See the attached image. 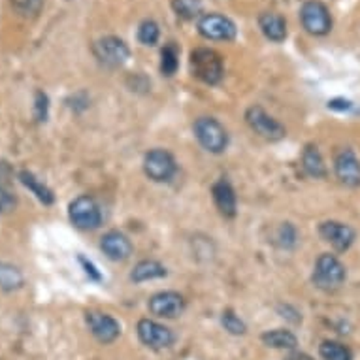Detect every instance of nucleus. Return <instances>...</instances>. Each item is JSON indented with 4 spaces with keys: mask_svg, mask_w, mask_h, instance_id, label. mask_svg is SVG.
I'll use <instances>...</instances> for the list:
<instances>
[{
    "mask_svg": "<svg viewBox=\"0 0 360 360\" xmlns=\"http://www.w3.org/2000/svg\"><path fill=\"white\" fill-rule=\"evenodd\" d=\"M191 68H193V74L207 85H217L224 76L221 55L207 48H198L191 53Z\"/></svg>",
    "mask_w": 360,
    "mask_h": 360,
    "instance_id": "1",
    "label": "nucleus"
},
{
    "mask_svg": "<svg viewBox=\"0 0 360 360\" xmlns=\"http://www.w3.org/2000/svg\"><path fill=\"white\" fill-rule=\"evenodd\" d=\"M196 140L200 142V146L210 153H223L226 146H229V134L217 119L213 117H200L196 119L193 124Z\"/></svg>",
    "mask_w": 360,
    "mask_h": 360,
    "instance_id": "2",
    "label": "nucleus"
},
{
    "mask_svg": "<svg viewBox=\"0 0 360 360\" xmlns=\"http://www.w3.org/2000/svg\"><path fill=\"white\" fill-rule=\"evenodd\" d=\"M345 281V266L334 255H321L313 270V283L321 290H336Z\"/></svg>",
    "mask_w": 360,
    "mask_h": 360,
    "instance_id": "3",
    "label": "nucleus"
},
{
    "mask_svg": "<svg viewBox=\"0 0 360 360\" xmlns=\"http://www.w3.org/2000/svg\"><path fill=\"white\" fill-rule=\"evenodd\" d=\"M68 217H70L72 224L79 231H95L102 223L101 207L87 195L77 196L76 200L70 202Z\"/></svg>",
    "mask_w": 360,
    "mask_h": 360,
    "instance_id": "4",
    "label": "nucleus"
},
{
    "mask_svg": "<svg viewBox=\"0 0 360 360\" xmlns=\"http://www.w3.org/2000/svg\"><path fill=\"white\" fill-rule=\"evenodd\" d=\"M302 27L313 36H325L332 30V15L330 10L319 2V0H309L300 10Z\"/></svg>",
    "mask_w": 360,
    "mask_h": 360,
    "instance_id": "5",
    "label": "nucleus"
},
{
    "mask_svg": "<svg viewBox=\"0 0 360 360\" xmlns=\"http://www.w3.org/2000/svg\"><path fill=\"white\" fill-rule=\"evenodd\" d=\"M245 121H248L249 129L257 132L260 138H264L268 142H278V140H283L287 130L279 121L268 115V113L262 110L260 106H251L245 112Z\"/></svg>",
    "mask_w": 360,
    "mask_h": 360,
    "instance_id": "6",
    "label": "nucleus"
},
{
    "mask_svg": "<svg viewBox=\"0 0 360 360\" xmlns=\"http://www.w3.org/2000/svg\"><path fill=\"white\" fill-rule=\"evenodd\" d=\"M198 32L204 38L215 41H231L236 38L238 29L234 21L221 13H206L198 19Z\"/></svg>",
    "mask_w": 360,
    "mask_h": 360,
    "instance_id": "7",
    "label": "nucleus"
},
{
    "mask_svg": "<svg viewBox=\"0 0 360 360\" xmlns=\"http://www.w3.org/2000/svg\"><path fill=\"white\" fill-rule=\"evenodd\" d=\"M93 51L102 65L112 66V68L124 65L130 57L129 46L117 36H104L101 40H96Z\"/></svg>",
    "mask_w": 360,
    "mask_h": 360,
    "instance_id": "8",
    "label": "nucleus"
},
{
    "mask_svg": "<svg viewBox=\"0 0 360 360\" xmlns=\"http://www.w3.org/2000/svg\"><path fill=\"white\" fill-rule=\"evenodd\" d=\"M143 172L157 184L170 181L176 174V160L165 149H151L143 159Z\"/></svg>",
    "mask_w": 360,
    "mask_h": 360,
    "instance_id": "9",
    "label": "nucleus"
},
{
    "mask_svg": "<svg viewBox=\"0 0 360 360\" xmlns=\"http://www.w3.org/2000/svg\"><path fill=\"white\" fill-rule=\"evenodd\" d=\"M138 338L146 347L153 349V351H162V349L172 347V343L176 340L174 332L168 326L160 325L157 321L142 319L138 323Z\"/></svg>",
    "mask_w": 360,
    "mask_h": 360,
    "instance_id": "10",
    "label": "nucleus"
},
{
    "mask_svg": "<svg viewBox=\"0 0 360 360\" xmlns=\"http://www.w3.org/2000/svg\"><path fill=\"white\" fill-rule=\"evenodd\" d=\"M149 311L160 319H176L185 311V298L174 290L157 292L149 298Z\"/></svg>",
    "mask_w": 360,
    "mask_h": 360,
    "instance_id": "11",
    "label": "nucleus"
},
{
    "mask_svg": "<svg viewBox=\"0 0 360 360\" xmlns=\"http://www.w3.org/2000/svg\"><path fill=\"white\" fill-rule=\"evenodd\" d=\"M85 323H87L89 330L91 334L98 340L101 343H112L115 342L121 334V325H119L117 321L113 319L112 315H108V313H101V311H91L87 313V317H85Z\"/></svg>",
    "mask_w": 360,
    "mask_h": 360,
    "instance_id": "12",
    "label": "nucleus"
},
{
    "mask_svg": "<svg viewBox=\"0 0 360 360\" xmlns=\"http://www.w3.org/2000/svg\"><path fill=\"white\" fill-rule=\"evenodd\" d=\"M321 236L328 242L336 251H347L354 242V231L349 224L338 223V221H326L319 226Z\"/></svg>",
    "mask_w": 360,
    "mask_h": 360,
    "instance_id": "13",
    "label": "nucleus"
},
{
    "mask_svg": "<svg viewBox=\"0 0 360 360\" xmlns=\"http://www.w3.org/2000/svg\"><path fill=\"white\" fill-rule=\"evenodd\" d=\"M334 170L342 184L349 185V187L360 185V162L351 149L338 151L336 159H334Z\"/></svg>",
    "mask_w": 360,
    "mask_h": 360,
    "instance_id": "14",
    "label": "nucleus"
},
{
    "mask_svg": "<svg viewBox=\"0 0 360 360\" xmlns=\"http://www.w3.org/2000/svg\"><path fill=\"white\" fill-rule=\"evenodd\" d=\"M101 249L104 251L110 260H127L132 255V243L124 234L117 231L108 232L102 236L101 242Z\"/></svg>",
    "mask_w": 360,
    "mask_h": 360,
    "instance_id": "15",
    "label": "nucleus"
},
{
    "mask_svg": "<svg viewBox=\"0 0 360 360\" xmlns=\"http://www.w3.org/2000/svg\"><path fill=\"white\" fill-rule=\"evenodd\" d=\"M212 195L213 200H215V206H217L223 217L232 219L236 215V195H234V189L226 179H221V181L213 185Z\"/></svg>",
    "mask_w": 360,
    "mask_h": 360,
    "instance_id": "16",
    "label": "nucleus"
},
{
    "mask_svg": "<svg viewBox=\"0 0 360 360\" xmlns=\"http://www.w3.org/2000/svg\"><path fill=\"white\" fill-rule=\"evenodd\" d=\"M259 27L262 30V34L268 40L276 41V44L287 38V23L278 13H262L259 18Z\"/></svg>",
    "mask_w": 360,
    "mask_h": 360,
    "instance_id": "17",
    "label": "nucleus"
},
{
    "mask_svg": "<svg viewBox=\"0 0 360 360\" xmlns=\"http://www.w3.org/2000/svg\"><path fill=\"white\" fill-rule=\"evenodd\" d=\"M19 181H21V184H23L25 187H27V189H29L30 193H32V195H34L41 204H44V206H51V204L55 202L53 191L49 189L48 185L41 184L40 179H38L32 172H27V170L19 172Z\"/></svg>",
    "mask_w": 360,
    "mask_h": 360,
    "instance_id": "18",
    "label": "nucleus"
},
{
    "mask_svg": "<svg viewBox=\"0 0 360 360\" xmlns=\"http://www.w3.org/2000/svg\"><path fill=\"white\" fill-rule=\"evenodd\" d=\"M166 268L157 260H142L134 266V270L130 274V279L134 283H143V281H149V279H159L166 278Z\"/></svg>",
    "mask_w": 360,
    "mask_h": 360,
    "instance_id": "19",
    "label": "nucleus"
},
{
    "mask_svg": "<svg viewBox=\"0 0 360 360\" xmlns=\"http://www.w3.org/2000/svg\"><path fill=\"white\" fill-rule=\"evenodd\" d=\"M262 343L272 349H287L292 351L298 345V340L290 330H283V328H276V330H268L260 336Z\"/></svg>",
    "mask_w": 360,
    "mask_h": 360,
    "instance_id": "20",
    "label": "nucleus"
},
{
    "mask_svg": "<svg viewBox=\"0 0 360 360\" xmlns=\"http://www.w3.org/2000/svg\"><path fill=\"white\" fill-rule=\"evenodd\" d=\"M25 285V278L18 266L10 264V262H0V289L6 292L21 289Z\"/></svg>",
    "mask_w": 360,
    "mask_h": 360,
    "instance_id": "21",
    "label": "nucleus"
},
{
    "mask_svg": "<svg viewBox=\"0 0 360 360\" xmlns=\"http://www.w3.org/2000/svg\"><path fill=\"white\" fill-rule=\"evenodd\" d=\"M302 166L311 177H326L325 160L321 157L319 149L315 146H307L302 155Z\"/></svg>",
    "mask_w": 360,
    "mask_h": 360,
    "instance_id": "22",
    "label": "nucleus"
},
{
    "mask_svg": "<svg viewBox=\"0 0 360 360\" xmlns=\"http://www.w3.org/2000/svg\"><path fill=\"white\" fill-rule=\"evenodd\" d=\"M319 353L323 356V360H353V353L347 345H343L340 342H332V340H326V342L321 343Z\"/></svg>",
    "mask_w": 360,
    "mask_h": 360,
    "instance_id": "23",
    "label": "nucleus"
},
{
    "mask_svg": "<svg viewBox=\"0 0 360 360\" xmlns=\"http://www.w3.org/2000/svg\"><path fill=\"white\" fill-rule=\"evenodd\" d=\"M177 66H179V53H177V48L174 44H168V46L160 51V72H162V76L170 77L177 72Z\"/></svg>",
    "mask_w": 360,
    "mask_h": 360,
    "instance_id": "24",
    "label": "nucleus"
},
{
    "mask_svg": "<svg viewBox=\"0 0 360 360\" xmlns=\"http://www.w3.org/2000/svg\"><path fill=\"white\" fill-rule=\"evenodd\" d=\"M172 10L184 19H195L202 13V0H172Z\"/></svg>",
    "mask_w": 360,
    "mask_h": 360,
    "instance_id": "25",
    "label": "nucleus"
},
{
    "mask_svg": "<svg viewBox=\"0 0 360 360\" xmlns=\"http://www.w3.org/2000/svg\"><path fill=\"white\" fill-rule=\"evenodd\" d=\"M159 36L160 29L153 19H146V21H142L140 29H138V40H140V44H143V46H155V44L159 41Z\"/></svg>",
    "mask_w": 360,
    "mask_h": 360,
    "instance_id": "26",
    "label": "nucleus"
},
{
    "mask_svg": "<svg viewBox=\"0 0 360 360\" xmlns=\"http://www.w3.org/2000/svg\"><path fill=\"white\" fill-rule=\"evenodd\" d=\"M221 325H223L224 330L229 332V334H232V336H243V334L248 332L245 323L238 317L236 313L231 311V309L223 311V315H221Z\"/></svg>",
    "mask_w": 360,
    "mask_h": 360,
    "instance_id": "27",
    "label": "nucleus"
},
{
    "mask_svg": "<svg viewBox=\"0 0 360 360\" xmlns=\"http://www.w3.org/2000/svg\"><path fill=\"white\" fill-rule=\"evenodd\" d=\"M296 238H298V234H296V229L290 223L281 224V226H279L278 234H276V240H278L279 248H283V249L295 248Z\"/></svg>",
    "mask_w": 360,
    "mask_h": 360,
    "instance_id": "28",
    "label": "nucleus"
},
{
    "mask_svg": "<svg viewBox=\"0 0 360 360\" xmlns=\"http://www.w3.org/2000/svg\"><path fill=\"white\" fill-rule=\"evenodd\" d=\"M49 113V98L44 91H36L34 95V117L38 123H46Z\"/></svg>",
    "mask_w": 360,
    "mask_h": 360,
    "instance_id": "29",
    "label": "nucleus"
},
{
    "mask_svg": "<svg viewBox=\"0 0 360 360\" xmlns=\"http://www.w3.org/2000/svg\"><path fill=\"white\" fill-rule=\"evenodd\" d=\"M13 8L21 12L23 15H30V13H38L40 12L41 4L44 0H12Z\"/></svg>",
    "mask_w": 360,
    "mask_h": 360,
    "instance_id": "30",
    "label": "nucleus"
},
{
    "mask_svg": "<svg viewBox=\"0 0 360 360\" xmlns=\"http://www.w3.org/2000/svg\"><path fill=\"white\" fill-rule=\"evenodd\" d=\"M13 207H15V196L0 185V213L12 212Z\"/></svg>",
    "mask_w": 360,
    "mask_h": 360,
    "instance_id": "31",
    "label": "nucleus"
},
{
    "mask_svg": "<svg viewBox=\"0 0 360 360\" xmlns=\"http://www.w3.org/2000/svg\"><path fill=\"white\" fill-rule=\"evenodd\" d=\"M79 262H82L83 270H85V274H87L89 278L93 279V281H102V274L96 270V266L91 262V260H87L85 257H82L79 255Z\"/></svg>",
    "mask_w": 360,
    "mask_h": 360,
    "instance_id": "32",
    "label": "nucleus"
},
{
    "mask_svg": "<svg viewBox=\"0 0 360 360\" xmlns=\"http://www.w3.org/2000/svg\"><path fill=\"white\" fill-rule=\"evenodd\" d=\"M328 108L336 110V112H347V110L353 108V102L345 101V98H334V101L328 102Z\"/></svg>",
    "mask_w": 360,
    "mask_h": 360,
    "instance_id": "33",
    "label": "nucleus"
},
{
    "mask_svg": "<svg viewBox=\"0 0 360 360\" xmlns=\"http://www.w3.org/2000/svg\"><path fill=\"white\" fill-rule=\"evenodd\" d=\"M285 360H315V359L306 353H292V354H289V356H287Z\"/></svg>",
    "mask_w": 360,
    "mask_h": 360,
    "instance_id": "34",
    "label": "nucleus"
}]
</instances>
